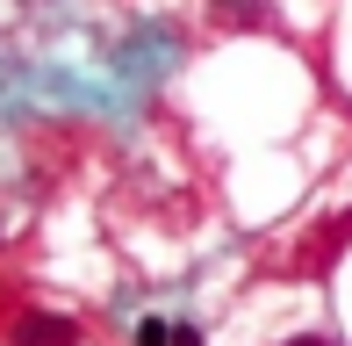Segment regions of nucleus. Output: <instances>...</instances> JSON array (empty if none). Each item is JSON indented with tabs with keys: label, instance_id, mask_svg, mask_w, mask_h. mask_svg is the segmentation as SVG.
I'll return each instance as SVG.
<instances>
[{
	"label": "nucleus",
	"instance_id": "1",
	"mask_svg": "<svg viewBox=\"0 0 352 346\" xmlns=\"http://www.w3.org/2000/svg\"><path fill=\"white\" fill-rule=\"evenodd\" d=\"M14 346H79L72 318H22L14 325Z\"/></svg>",
	"mask_w": 352,
	"mask_h": 346
},
{
	"label": "nucleus",
	"instance_id": "3",
	"mask_svg": "<svg viewBox=\"0 0 352 346\" xmlns=\"http://www.w3.org/2000/svg\"><path fill=\"white\" fill-rule=\"evenodd\" d=\"M166 346H201V332L195 325H166Z\"/></svg>",
	"mask_w": 352,
	"mask_h": 346
},
{
	"label": "nucleus",
	"instance_id": "4",
	"mask_svg": "<svg viewBox=\"0 0 352 346\" xmlns=\"http://www.w3.org/2000/svg\"><path fill=\"white\" fill-rule=\"evenodd\" d=\"M287 346H324V339H287Z\"/></svg>",
	"mask_w": 352,
	"mask_h": 346
},
{
	"label": "nucleus",
	"instance_id": "2",
	"mask_svg": "<svg viewBox=\"0 0 352 346\" xmlns=\"http://www.w3.org/2000/svg\"><path fill=\"white\" fill-rule=\"evenodd\" d=\"M137 346H166V325H158V318H144V325H137Z\"/></svg>",
	"mask_w": 352,
	"mask_h": 346
}]
</instances>
